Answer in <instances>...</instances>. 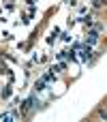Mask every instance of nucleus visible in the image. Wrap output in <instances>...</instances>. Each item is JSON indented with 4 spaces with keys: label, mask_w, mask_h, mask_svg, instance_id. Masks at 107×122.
<instances>
[{
    "label": "nucleus",
    "mask_w": 107,
    "mask_h": 122,
    "mask_svg": "<svg viewBox=\"0 0 107 122\" xmlns=\"http://www.w3.org/2000/svg\"><path fill=\"white\" fill-rule=\"evenodd\" d=\"M43 79H45V81H51V79H56V73H54V71H49V73H45V75H43Z\"/></svg>",
    "instance_id": "20e7f679"
},
{
    "label": "nucleus",
    "mask_w": 107,
    "mask_h": 122,
    "mask_svg": "<svg viewBox=\"0 0 107 122\" xmlns=\"http://www.w3.org/2000/svg\"><path fill=\"white\" fill-rule=\"evenodd\" d=\"M34 88H36V92H41V90H45V79H39Z\"/></svg>",
    "instance_id": "39448f33"
},
{
    "label": "nucleus",
    "mask_w": 107,
    "mask_h": 122,
    "mask_svg": "<svg viewBox=\"0 0 107 122\" xmlns=\"http://www.w3.org/2000/svg\"><path fill=\"white\" fill-rule=\"evenodd\" d=\"M79 54H82L79 58H82L84 62H88V60L92 58V49H90V45H86V47H79Z\"/></svg>",
    "instance_id": "f257e3e1"
},
{
    "label": "nucleus",
    "mask_w": 107,
    "mask_h": 122,
    "mask_svg": "<svg viewBox=\"0 0 107 122\" xmlns=\"http://www.w3.org/2000/svg\"><path fill=\"white\" fill-rule=\"evenodd\" d=\"M34 103H36V97H30V99H26V101H24V107H21V112H28L30 107H34Z\"/></svg>",
    "instance_id": "7ed1b4c3"
},
{
    "label": "nucleus",
    "mask_w": 107,
    "mask_h": 122,
    "mask_svg": "<svg viewBox=\"0 0 107 122\" xmlns=\"http://www.w3.org/2000/svg\"><path fill=\"white\" fill-rule=\"evenodd\" d=\"M99 39V30H90L88 32V39H86V45H94Z\"/></svg>",
    "instance_id": "f03ea898"
}]
</instances>
